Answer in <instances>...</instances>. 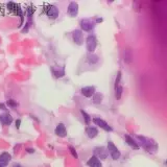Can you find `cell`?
I'll list each match as a JSON object with an SVG mask.
<instances>
[{
    "instance_id": "13",
    "label": "cell",
    "mask_w": 167,
    "mask_h": 167,
    "mask_svg": "<svg viewBox=\"0 0 167 167\" xmlns=\"http://www.w3.org/2000/svg\"><path fill=\"white\" fill-rule=\"evenodd\" d=\"M11 157L9 153H2L0 155V164L2 165L3 167H6L7 164L9 163V161H11Z\"/></svg>"
},
{
    "instance_id": "19",
    "label": "cell",
    "mask_w": 167,
    "mask_h": 167,
    "mask_svg": "<svg viewBox=\"0 0 167 167\" xmlns=\"http://www.w3.org/2000/svg\"><path fill=\"white\" fill-rule=\"evenodd\" d=\"M123 57H124V62L126 64H130L132 61H133V53H132V50L130 49H125L123 52Z\"/></svg>"
},
{
    "instance_id": "30",
    "label": "cell",
    "mask_w": 167,
    "mask_h": 167,
    "mask_svg": "<svg viewBox=\"0 0 167 167\" xmlns=\"http://www.w3.org/2000/svg\"><path fill=\"white\" fill-rule=\"evenodd\" d=\"M96 22H97V23L102 22V18H97V19H96Z\"/></svg>"
},
{
    "instance_id": "23",
    "label": "cell",
    "mask_w": 167,
    "mask_h": 167,
    "mask_svg": "<svg viewBox=\"0 0 167 167\" xmlns=\"http://www.w3.org/2000/svg\"><path fill=\"white\" fill-rule=\"evenodd\" d=\"M80 113H82V117H84V119H85V122H86V123H87V124H89V123H90V121H91V117H90L89 115H88L87 113H86L84 110L80 111Z\"/></svg>"
},
{
    "instance_id": "1",
    "label": "cell",
    "mask_w": 167,
    "mask_h": 167,
    "mask_svg": "<svg viewBox=\"0 0 167 167\" xmlns=\"http://www.w3.org/2000/svg\"><path fill=\"white\" fill-rule=\"evenodd\" d=\"M137 139L140 141L142 147L144 149H146L148 153H155L157 151V148H158L156 142L153 141V140L149 139V138L143 137V136H137Z\"/></svg>"
},
{
    "instance_id": "10",
    "label": "cell",
    "mask_w": 167,
    "mask_h": 167,
    "mask_svg": "<svg viewBox=\"0 0 167 167\" xmlns=\"http://www.w3.org/2000/svg\"><path fill=\"white\" fill-rule=\"evenodd\" d=\"M80 93L84 95L85 97H92L95 94V88L91 87V86H88V87H84L80 89Z\"/></svg>"
},
{
    "instance_id": "7",
    "label": "cell",
    "mask_w": 167,
    "mask_h": 167,
    "mask_svg": "<svg viewBox=\"0 0 167 167\" xmlns=\"http://www.w3.org/2000/svg\"><path fill=\"white\" fill-rule=\"evenodd\" d=\"M93 122L96 124L97 126H99V128H102V130H107V132H112V130H113V128H111V126L109 125V124L107 123L105 120L98 118V117H95V118H93Z\"/></svg>"
},
{
    "instance_id": "32",
    "label": "cell",
    "mask_w": 167,
    "mask_h": 167,
    "mask_svg": "<svg viewBox=\"0 0 167 167\" xmlns=\"http://www.w3.org/2000/svg\"><path fill=\"white\" fill-rule=\"evenodd\" d=\"M0 167H3V166H2V165H1V164H0Z\"/></svg>"
},
{
    "instance_id": "18",
    "label": "cell",
    "mask_w": 167,
    "mask_h": 167,
    "mask_svg": "<svg viewBox=\"0 0 167 167\" xmlns=\"http://www.w3.org/2000/svg\"><path fill=\"white\" fill-rule=\"evenodd\" d=\"M86 133H87L88 137L93 139L98 135V130H97L95 126H88L87 130H86Z\"/></svg>"
},
{
    "instance_id": "14",
    "label": "cell",
    "mask_w": 167,
    "mask_h": 167,
    "mask_svg": "<svg viewBox=\"0 0 167 167\" xmlns=\"http://www.w3.org/2000/svg\"><path fill=\"white\" fill-rule=\"evenodd\" d=\"M124 139H125V142L128 143V145H130V147H132V148H135V149H139L140 148V146L138 145L137 142L134 140V138L130 137V135L125 134V135H124Z\"/></svg>"
},
{
    "instance_id": "28",
    "label": "cell",
    "mask_w": 167,
    "mask_h": 167,
    "mask_svg": "<svg viewBox=\"0 0 167 167\" xmlns=\"http://www.w3.org/2000/svg\"><path fill=\"white\" fill-rule=\"evenodd\" d=\"M26 151L28 153H34V148H26Z\"/></svg>"
},
{
    "instance_id": "6",
    "label": "cell",
    "mask_w": 167,
    "mask_h": 167,
    "mask_svg": "<svg viewBox=\"0 0 167 167\" xmlns=\"http://www.w3.org/2000/svg\"><path fill=\"white\" fill-rule=\"evenodd\" d=\"M80 27L85 32H91L95 27V23L92 20H90V19H82L80 21Z\"/></svg>"
},
{
    "instance_id": "17",
    "label": "cell",
    "mask_w": 167,
    "mask_h": 167,
    "mask_svg": "<svg viewBox=\"0 0 167 167\" xmlns=\"http://www.w3.org/2000/svg\"><path fill=\"white\" fill-rule=\"evenodd\" d=\"M87 164H88V166H90V167H102V164H101L100 161L94 156L91 157V158L88 160Z\"/></svg>"
},
{
    "instance_id": "8",
    "label": "cell",
    "mask_w": 167,
    "mask_h": 167,
    "mask_svg": "<svg viewBox=\"0 0 167 167\" xmlns=\"http://www.w3.org/2000/svg\"><path fill=\"white\" fill-rule=\"evenodd\" d=\"M68 14L71 17H76L78 14V4L74 1H71L68 5Z\"/></svg>"
},
{
    "instance_id": "31",
    "label": "cell",
    "mask_w": 167,
    "mask_h": 167,
    "mask_svg": "<svg viewBox=\"0 0 167 167\" xmlns=\"http://www.w3.org/2000/svg\"><path fill=\"white\" fill-rule=\"evenodd\" d=\"M11 167H22V166H21L20 164H17V163H16V164H14Z\"/></svg>"
},
{
    "instance_id": "4",
    "label": "cell",
    "mask_w": 167,
    "mask_h": 167,
    "mask_svg": "<svg viewBox=\"0 0 167 167\" xmlns=\"http://www.w3.org/2000/svg\"><path fill=\"white\" fill-rule=\"evenodd\" d=\"M108 153L111 155V157L113 158V160H118V159L120 158V155H121L120 151H118V148L115 146V144L112 141L108 142Z\"/></svg>"
},
{
    "instance_id": "27",
    "label": "cell",
    "mask_w": 167,
    "mask_h": 167,
    "mask_svg": "<svg viewBox=\"0 0 167 167\" xmlns=\"http://www.w3.org/2000/svg\"><path fill=\"white\" fill-rule=\"evenodd\" d=\"M20 125H21V120H20V119H17V120H16V128H20Z\"/></svg>"
},
{
    "instance_id": "22",
    "label": "cell",
    "mask_w": 167,
    "mask_h": 167,
    "mask_svg": "<svg viewBox=\"0 0 167 167\" xmlns=\"http://www.w3.org/2000/svg\"><path fill=\"white\" fill-rule=\"evenodd\" d=\"M102 101V94L95 93L93 95V102L94 103H100Z\"/></svg>"
},
{
    "instance_id": "12",
    "label": "cell",
    "mask_w": 167,
    "mask_h": 167,
    "mask_svg": "<svg viewBox=\"0 0 167 167\" xmlns=\"http://www.w3.org/2000/svg\"><path fill=\"white\" fill-rule=\"evenodd\" d=\"M55 134H57L59 137H66L67 136V130H66V126L64 125L63 123H59L57 125V128H55Z\"/></svg>"
},
{
    "instance_id": "15",
    "label": "cell",
    "mask_w": 167,
    "mask_h": 167,
    "mask_svg": "<svg viewBox=\"0 0 167 167\" xmlns=\"http://www.w3.org/2000/svg\"><path fill=\"white\" fill-rule=\"evenodd\" d=\"M51 70H52L53 75L57 78L63 77V76L65 75V68L64 67H52Z\"/></svg>"
},
{
    "instance_id": "5",
    "label": "cell",
    "mask_w": 167,
    "mask_h": 167,
    "mask_svg": "<svg viewBox=\"0 0 167 167\" xmlns=\"http://www.w3.org/2000/svg\"><path fill=\"white\" fill-rule=\"evenodd\" d=\"M109 153L108 149L105 148V147L100 146V147H95L94 148V157H96L97 159H101V160H105L107 157H108Z\"/></svg>"
},
{
    "instance_id": "2",
    "label": "cell",
    "mask_w": 167,
    "mask_h": 167,
    "mask_svg": "<svg viewBox=\"0 0 167 167\" xmlns=\"http://www.w3.org/2000/svg\"><path fill=\"white\" fill-rule=\"evenodd\" d=\"M45 14L51 19H57L59 17V9H57L55 5H52V4H47L45 6Z\"/></svg>"
},
{
    "instance_id": "29",
    "label": "cell",
    "mask_w": 167,
    "mask_h": 167,
    "mask_svg": "<svg viewBox=\"0 0 167 167\" xmlns=\"http://www.w3.org/2000/svg\"><path fill=\"white\" fill-rule=\"evenodd\" d=\"M0 109L1 110H6V107H5L4 103H0Z\"/></svg>"
},
{
    "instance_id": "11",
    "label": "cell",
    "mask_w": 167,
    "mask_h": 167,
    "mask_svg": "<svg viewBox=\"0 0 167 167\" xmlns=\"http://www.w3.org/2000/svg\"><path fill=\"white\" fill-rule=\"evenodd\" d=\"M72 38H73V41L75 42V44L77 45H82V32L80 29H75L72 32Z\"/></svg>"
},
{
    "instance_id": "24",
    "label": "cell",
    "mask_w": 167,
    "mask_h": 167,
    "mask_svg": "<svg viewBox=\"0 0 167 167\" xmlns=\"http://www.w3.org/2000/svg\"><path fill=\"white\" fill-rule=\"evenodd\" d=\"M6 103L11 108H17V107H18V102H17L16 100H14V99H9Z\"/></svg>"
},
{
    "instance_id": "25",
    "label": "cell",
    "mask_w": 167,
    "mask_h": 167,
    "mask_svg": "<svg viewBox=\"0 0 167 167\" xmlns=\"http://www.w3.org/2000/svg\"><path fill=\"white\" fill-rule=\"evenodd\" d=\"M120 80H121V71H118V73H117V76H116V80H115V88H116L117 86H119Z\"/></svg>"
},
{
    "instance_id": "26",
    "label": "cell",
    "mask_w": 167,
    "mask_h": 167,
    "mask_svg": "<svg viewBox=\"0 0 167 167\" xmlns=\"http://www.w3.org/2000/svg\"><path fill=\"white\" fill-rule=\"evenodd\" d=\"M69 151H70V153H71V155L74 157L75 159H77L78 158V156H77V153H76V151H75V148H74L73 146H69Z\"/></svg>"
},
{
    "instance_id": "16",
    "label": "cell",
    "mask_w": 167,
    "mask_h": 167,
    "mask_svg": "<svg viewBox=\"0 0 167 167\" xmlns=\"http://www.w3.org/2000/svg\"><path fill=\"white\" fill-rule=\"evenodd\" d=\"M0 122L3 125H9L13 122V117L9 114H1L0 115Z\"/></svg>"
},
{
    "instance_id": "9",
    "label": "cell",
    "mask_w": 167,
    "mask_h": 167,
    "mask_svg": "<svg viewBox=\"0 0 167 167\" xmlns=\"http://www.w3.org/2000/svg\"><path fill=\"white\" fill-rule=\"evenodd\" d=\"M7 9L9 11H14L15 14L19 15L20 17H23V14H22V9H21L20 5L17 4V3H14V2H9L7 3Z\"/></svg>"
},
{
    "instance_id": "20",
    "label": "cell",
    "mask_w": 167,
    "mask_h": 167,
    "mask_svg": "<svg viewBox=\"0 0 167 167\" xmlns=\"http://www.w3.org/2000/svg\"><path fill=\"white\" fill-rule=\"evenodd\" d=\"M87 62L89 63L90 65L97 64V63L99 62L98 55L94 54V53H90V54H88V57H87Z\"/></svg>"
},
{
    "instance_id": "3",
    "label": "cell",
    "mask_w": 167,
    "mask_h": 167,
    "mask_svg": "<svg viewBox=\"0 0 167 167\" xmlns=\"http://www.w3.org/2000/svg\"><path fill=\"white\" fill-rule=\"evenodd\" d=\"M96 46H97L96 38L94 37V36H92V34L88 36L87 40H86V47H87V50L89 51V52L93 53V51L96 49Z\"/></svg>"
},
{
    "instance_id": "21",
    "label": "cell",
    "mask_w": 167,
    "mask_h": 167,
    "mask_svg": "<svg viewBox=\"0 0 167 167\" xmlns=\"http://www.w3.org/2000/svg\"><path fill=\"white\" fill-rule=\"evenodd\" d=\"M122 91H123V88H122L120 85L117 86V87L115 88V96H116L117 99H120V98H121Z\"/></svg>"
}]
</instances>
